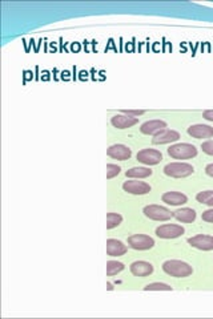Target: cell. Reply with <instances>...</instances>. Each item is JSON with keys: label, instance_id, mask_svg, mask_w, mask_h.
Masks as SVG:
<instances>
[{"label": "cell", "instance_id": "22", "mask_svg": "<svg viewBox=\"0 0 213 319\" xmlns=\"http://www.w3.org/2000/svg\"><path fill=\"white\" fill-rule=\"evenodd\" d=\"M145 291H172V287L167 284H160V282H155V284H149L144 287Z\"/></svg>", "mask_w": 213, "mask_h": 319}, {"label": "cell", "instance_id": "9", "mask_svg": "<svg viewBox=\"0 0 213 319\" xmlns=\"http://www.w3.org/2000/svg\"><path fill=\"white\" fill-rule=\"evenodd\" d=\"M188 244L191 245L192 248H196L198 250L209 251V250H213V237L203 234L195 235L192 238L188 239Z\"/></svg>", "mask_w": 213, "mask_h": 319}, {"label": "cell", "instance_id": "10", "mask_svg": "<svg viewBox=\"0 0 213 319\" xmlns=\"http://www.w3.org/2000/svg\"><path fill=\"white\" fill-rule=\"evenodd\" d=\"M106 155L112 157V159L115 160H122V161H125V160L131 159V156H132V150L129 149L128 146L122 144H116V145H112L108 148L106 150Z\"/></svg>", "mask_w": 213, "mask_h": 319}, {"label": "cell", "instance_id": "5", "mask_svg": "<svg viewBox=\"0 0 213 319\" xmlns=\"http://www.w3.org/2000/svg\"><path fill=\"white\" fill-rule=\"evenodd\" d=\"M184 231L185 230L180 225H162L156 229V235L162 239H172L183 235Z\"/></svg>", "mask_w": 213, "mask_h": 319}, {"label": "cell", "instance_id": "1", "mask_svg": "<svg viewBox=\"0 0 213 319\" xmlns=\"http://www.w3.org/2000/svg\"><path fill=\"white\" fill-rule=\"evenodd\" d=\"M162 270L171 277H176V278H185L193 273L192 266H189L188 264L183 262V261H167L162 264Z\"/></svg>", "mask_w": 213, "mask_h": 319}, {"label": "cell", "instance_id": "3", "mask_svg": "<svg viewBox=\"0 0 213 319\" xmlns=\"http://www.w3.org/2000/svg\"><path fill=\"white\" fill-rule=\"evenodd\" d=\"M193 172L195 169L192 165L185 164V162H172L164 168V173L168 177H173V178H184L192 175Z\"/></svg>", "mask_w": 213, "mask_h": 319}, {"label": "cell", "instance_id": "24", "mask_svg": "<svg viewBox=\"0 0 213 319\" xmlns=\"http://www.w3.org/2000/svg\"><path fill=\"white\" fill-rule=\"evenodd\" d=\"M212 197H213V190H207V192L198 193V195H196V199H197L198 202H201V204H207Z\"/></svg>", "mask_w": 213, "mask_h": 319}, {"label": "cell", "instance_id": "2", "mask_svg": "<svg viewBox=\"0 0 213 319\" xmlns=\"http://www.w3.org/2000/svg\"><path fill=\"white\" fill-rule=\"evenodd\" d=\"M168 155L176 160H188L193 159L197 156V149L195 145L191 144H176L172 145L168 149Z\"/></svg>", "mask_w": 213, "mask_h": 319}, {"label": "cell", "instance_id": "17", "mask_svg": "<svg viewBox=\"0 0 213 319\" xmlns=\"http://www.w3.org/2000/svg\"><path fill=\"white\" fill-rule=\"evenodd\" d=\"M162 202H165L168 205H173V206H178V205H184L188 202V197L183 193L178 192H167L164 193L161 197Z\"/></svg>", "mask_w": 213, "mask_h": 319}, {"label": "cell", "instance_id": "27", "mask_svg": "<svg viewBox=\"0 0 213 319\" xmlns=\"http://www.w3.org/2000/svg\"><path fill=\"white\" fill-rule=\"evenodd\" d=\"M201 218H203V221H205V222H213V209L204 212Z\"/></svg>", "mask_w": 213, "mask_h": 319}, {"label": "cell", "instance_id": "25", "mask_svg": "<svg viewBox=\"0 0 213 319\" xmlns=\"http://www.w3.org/2000/svg\"><path fill=\"white\" fill-rule=\"evenodd\" d=\"M201 149H203L204 153L213 156V140H209V141L203 142V144H201Z\"/></svg>", "mask_w": 213, "mask_h": 319}, {"label": "cell", "instance_id": "18", "mask_svg": "<svg viewBox=\"0 0 213 319\" xmlns=\"http://www.w3.org/2000/svg\"><path fill=\"white\" fill-rule=\"evenodd\" d=\"M173 217L180 221V222H185V224H189V222H193L196 219V212L193 209H189V208H183V209L176 210L173 213Z\"/></svg>", "mask_w": 213, "mask_h": 319}, {"label": "cell", "instance_id": "13", "mask_svg": "<svg viewBox=\"0 0 213 319\" xmlns=\"http://www.w3.org/2000/svg\"><path fill=\"white\" fill-rule=\"evenodd\" d=\"M111 123L117 129H127V128H131L133 125H136L139 123V119L127 115H116L112 117Z\"/></svg>", "mask_w": 213, "mask_h": 319}, {"label": "cell", "instance_id": "29", "mask_svg": "<svg viewBox=\"0 0 213 319\" xmlns=\"http://www.w3.org/2000/svg\"><path fill=\"white\" fill-rule=\"evenodd\" d=\"M205 173L209 176V177H213V164H209L207 168H205Z\"/></svg>", "mask_w": 213, "mask_h": 319}, {"label": "cell", "instance_id": "11", "mask_svg": "<svg viewBox=\"0 0 213 319\" xmlns=\"http://www.w3.org/2000/svg\"><path fill=\"white\" fill-rule=\"evenodd\" d=\"M167 128V123L162 121V120H152V121H147L142 125V135H151V136H156L159 135L160 132L165 130Z\"/></svg>", "mask_w": 213, "mask_h": 319}, {"label": "cell", "instance_id": "4", "mask_svg": "<svg viewBox=\"0 0 213 319\" xmlns=\"http://www.w3.org/2000/svg\"><path fill=\"white\" fill-rule=\"evenodd\" d=\"M144 215L153 221H168L173 217V213L160 205H148L144 208Z\"/></svg>", "mask_w": 213, "mask_h": 319}, {"label": "cell", "instance_id": "23", "mask_svg": "<svg viewBox=\"0 0 213 319\" xmlns=\"http://www.w3.org/2000/svg\"><path fill=\"white\" fill-rule=\"evenodd\" d=\"M120 166H117V165L113 164H108L106 165V178L111 179L113 177H116L119 173H120Z\"/></svg>", "mask_w": 213, "mask_h": 319}, {"label": "cell", "instance_id": "26", "mask_svg": "<svg viewBox=\"0 0 213 319\" xmlns=\"http://www.w3.org/2000/svg\"><path fill=\"white\" fill-rule=\"evenodd\" d=\"M123 113L127 116H131V117H136V116H142L145 113V110L139 109V110H133V109H124L123 110Z\"/></svg>", "mask_w": 213, "mask_h": 319}, {"label": "cell", "instance_id": "7", "mask_svg": "<svg viewBox=\"0 0 213 319\" xmlns=\"http://www.w3.org/2000/svg\"><path fill=\"white\" fill-rule=\"evenodd\" d=\"M136 157L137 161L144 165H158L162 160V155L156 149H142Z\"/></svg>", "mask_w": 213, "mask_h": 319}, {"label": "cell", "instance_id": "8", "mask_svg": "<svg viewBox=\"0 0 213 319\" xmlns=\"http://www.w3.org/2000/svg\"><path fill=\"white\" fill-rule=\"evenodd\" d=\"M123 189L129 195H148L151 192V186L142 181H125L123 184Z\"/></svg>", "mask_w": 213, "mask_h": 319}, {"label": "cell", "instance_id": "19", "mask_svg": "<svg viewBox=\"0 0 213 319\" xmlns=\"http://www.w3.org/2000/svg\"><path fill=\"white\" fill-rule=\"evenodd\" d=\"M125 176L129 178H147L149 176H152V170L149 168H132V169L127 170Z\"/></svg>", "mask_w": 213, "mask_h": 319}, {"label": "cell", "instance_id": "14", "mask_svg": "<svg viewBox=\"0 0 213 319\" xmlns=\"http://www.w3.org/2000/svg\"><path fill=\"white\" fill-rule=\"evenodd\" d=\"M180 139V133L176 132V130H169L165 129L160 132L159 135H156L153 137L152 142L155 145H162V144H168V142H175Z\"/></svg>", "mask_w": 213, "mask_h": 319}, {"label": "cell", "instance_id": "30", "mask_svg": "<svg viewBox=\"0 0 213 319\" xmlns=\"http://www.w3.org/2000/svg\"><path fill=\"white\" fill-rule=\"evenodd\" d=\"M106 289L109 290V291H112V290H113V286H112V284H109V282H108V284H106Z\"/></svg>", "mask_w": 213, "mask_h": 319}, {"label": "cell", "instance_id": "21", "mask_svg": "<svg viewBox=\"0 0 213 319\" xmlns=\"http://www.w3.org/2000/svg\"><path fill=\"white\" fill-rule=\"evenodd\" d=\"M123 217L117 213H108L106 214V229L111 230L122 224Z\"/></svg>", "mask_w": 213, "mask_h": 319}, {"label": "cell", "instance_id": "31", "mask_svg": "<svg viewBox=\"0 0 213 319\" xmlns=\"http://www.w3.org/2000/svg\"><path fill=\"white\" fill-rule=\"evenodd\" d=\"M207 205H208V206H211V208H213V197L209 199L208 202H207Z\"/></svg>", "mask_w": 213, "mask_h": 319}, {"label": "cell", "instance_id": "15", "mask_svg": "<svg viewBox=\"0 0 213 319\" xmlns=\"http://www.w3.org/2000/svg\"><path fill=\"white\" fill-rule=\"evenodd\" d=\"M125 253H127V246L122 241L112 238L106 241V254L109 257H120Z\"/></svg>", "mask_w": 213, "mask_h": 319}, {"label": "cell", "instance_id": "12", "mask_svg": "<svg viewBox=\"0 0 213 319\" xmlns=\"http://www.w3.org/2000/svg\"><path fill=\"white\" fill-rule=\"evenodd\" d=\"M188 135L192 136L193 139H211L213 137V128L209 125H192L188 128Z\"/></svg>", "mask_w": 213, "mask_h": 319}, {"label": "cell", "instance_id": "28", "mask_svg": "<svg viewBox=\"0 0 213 319\" xmlns=\"http://www.w3.org/2000/svg\"><path fill=\"white\" fill-rule=\"evenodd\" d=\"M203 117L208 121H213V109L211 110H205L203 113Z\"/></svg>", "mask_w": 213, "mask_h": 319}, {"label": "cell", "instance_id": "6", "mask_svg": "<svg viewBox=\"0 0 213 319\" xmlns=\"http://www.w3.org/2000/svg\"><path fill=\"white\" fill-rule=\"evenodd\" d=\"M128 245L135 250H149L155 246V241L148 235L135 234L128 238Z\"/></svg>", "mask_w": 213, "mask_h": 319}, {"label": "cell", "instance_id": "16", "mask_svg": "<svg viewBox=\"0 0 213 319\" xmlns=\"http://www.w3.org/2000/svg\"><path fill=\"white\" fill-rule=\"evenodd\" d=\"M131 273L136 277H148L153 273V266L145 261H136L131 265Z\"/></svg>", "mask_w": 213, "mask_h": 319}, {"label": "cell", "instance_id": "20", "mask_svg": "<svg viewBox=\"0 0 213 319\" xmlns=\"http://www.w3.org/2000/svg\"><path fill=\"white\" fill-rule=\"evenodd\" d=\"M123 270H124V265L122 262H117V261H108L106 262V275L108 277L116 275Z\"/></svg>", "mask_w": 213, "mask_h": 319}]
</instances>
